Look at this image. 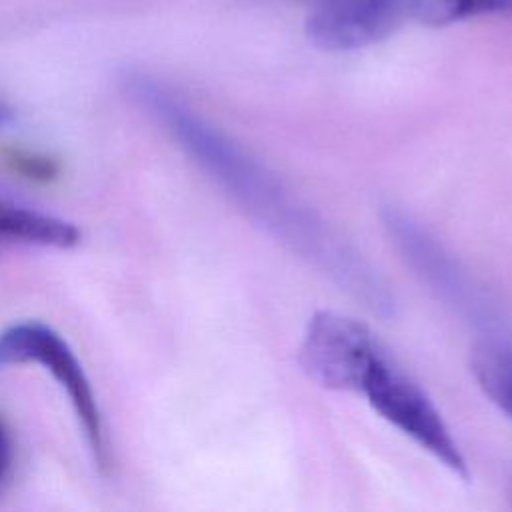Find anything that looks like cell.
<instances>
[{
    "mask_svg": "<svg viewBox=\"0 0 512 512\" xmlns=\"http://www.w3.org/2000/svg\"><path fill=\"white\" fill-rule=\"evenodd\" d=\"M126 88L166 126L194 162L270 234L320 268L342 290L362 300L372 312L382 316L392 312L394 300L376 270L302 206L274 174L196 116L154 78L130 74Z\"/></svg>",
    "mask_w": 512,
    "mask_h": 512,
    "instance_id": "cell-1",
    "label": "cell"
},
{
    "mask_svg": "<svg viewBox=\"0 0 512 512\" xmlns=\"http://www.w3.org/2000/svg\"><path fill=\"white\" fill-rule=\"evenodd\" d=\"M36 362L44 366L66 390L82 424L86 442L98 468L108 466V448L102 414L90 380L68 342L48 324L18 322L0 332V370L12 364Z\"/></svg>",
    "mask_w": 512,
    "mask_h": 512,
    "instance_id": "cell-2",
    "label": "cell"
},
{
    "mask_svg": "<svg viewBox=\"0 0 512 512\" xmlns=\"http://www.w3.org/2000/svg\"><path fill=\"white\" fill-rule=\"evenodd\" d=\"M358 392L366 396L368 404L384 420L410 436L454 474L468 478L466 462L440 412L424 390L398 368L386 352L376 360Z\"/></svg>",
    "mask_w": 512,
    "mask_h": 512,
    "instance_id": "cell-3",
    "label": "cell"
},
{
    "mask_svg": "<svg viewBox=\"0 0 512 512\" xmlns=\"http://www.w3.org/2000/svg\"><path fill=\"white\" fill-rule=\"evenodd\" d=\"M384 352L368 326L342 314L318 312L308 322L300 366L324 388L358 392Z\"/></svg>",
    "mask_w": 512,
    "mask_h": 512,
    "instance_id": "cell-4",
    "label": "cell"
},
{
    "mask_svg": "<svg viewBox=\"0 0 512 512\" xmlns=\"http://www.w3.org/2000/svg\"><path fill=\"white\" fill-rule=\"evenodd\" d=\"M422 6L424 0H324L308 16L306 34L322 50H356L386 38Z\"/></svg>",
    "mask_w": 512,
    "mask_h": 512,
    "instance_id": "cell-5",
    "label": "cell"
},
{
    "mask_svg": "<svg viewBox=\"0 0 512 512\" xmlns=\"http://www.w3.org/2000/svg\"><path fill=\"white\" fill-rule=\"evenodd\" d=\"M384 226L408 264L432 290L440 294V298L476 322L488 324V320H492L490 306L482 300L476 286L458 268V264L416 222H412L410 216L388 208L384 214Z\"/></svg>",
    "mask_w": 512,
    "mask_h": 512,
    "instance_id": "cell-6",
    "label": "cell"
},
{
    "mask_svg": "<svg viewBox=\"0 0 512 512\" xmlns=\"http://www.w3.org/2000/svg\"><path fill=\"white\" fill-rule=\"evenodd\" d=\"M80 240L74 224L0 200V242H26L52 248H70Z\"/></svg>",
    "mask_w": 512,
    "mask_h": 512,
    "instance_id": "cell-7",
    "label": "cell"
},
{
    "mask_svg": "<svg viewBox=\"0 0 512 512\" xmlns=\"http://www.w3.org/2000/svg\"><path fill=\"white\" fill-rule=\"evenodd\" d=\"M470 364L484 394L512 418V342L482 340L476 344Z\"/></svg>",
    "mask_w": 512,
    "mask_h": 512,
    "instance_id": "cell-8",
    "label": "cell"
},
{
    "mask_svg": "<svg viewBox=\"0 0 512 512\" xmlns=\"http://www.w3.org/2000/svg\"><path fill=\"white\" fill-rule=\"evenodd\" d=\"M512 8V0H424L418 14L428 24H448L470 16L492 14Z\"/></svg>",
    "mask_w": 512,
    "mask_h": 512,
    "instance_id": "cell-9",
    "label": "cell"
},
{
    "mask_svg": "<svg viewBox=\"0 0 512 512\" xmlns=\"http://www.w3.org/2000/svg\"><path fill=\"white\" fill-rule=\"evenodd\" d=\"M8 164L20 172L26 178L32 180H50L56 176V164L46 156L36 154H24V152H12L8 156Z\"/></svg>",
    "mask_w": 512,
    "mask_h": 512,
    "instance_id": "cell-10",
    "label": "cell"
},
{
    "mask_svg": "<svg viewBox=\"0 0 512 512\" xmlns=\"http://www.w3.org/2000/svg\"><path fill=\"white\" fill-rule=\"evenodd\" d=\"M12 462V442L6 428L0 422V480L6 476Z\"/></svg>",
    "mask_w": 512,
    "mask_h": 512,
    "instance_id": "cell-11",
    "label": "cell"
},
{
    "mask_svg": "<svg viewBox=\"0 0 512 512\" xmlns=\"http://www.w3.org/2000/svg\"><path fill=\"white\" fill-rule=\"evenodd\" d=\"M10 120H12V112H10V108H6V106L0 102V126L8 124Z\"/></svg>",
    "mask_w": 512,
    "mask_h": 512,
    "instance_id": "cell-12",
    "label": "cell"
}]
</instances>
